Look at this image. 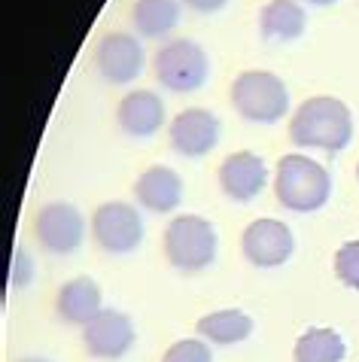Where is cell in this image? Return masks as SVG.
I'll use <instances>...</instances> for the list:
<instances>
[{
    "label": "cell",
    "mask_w": 359,
    "mask_h": 362,
    "mask_svg": "<svg viewBox=\"0 0 359 362\" xmlns=\"http://www.w3.org/2000/svg\"><path fill=\"white\" fill-rule=\"evenodd\" d=\"M289 137L295 146H317L326 153H341L353 137V116L338 98L317 95L295 110L289 122Z\"/></svg>",
    "instance_id": "1"
},
{
    "label": "cell",
    "mask_w": 359,
    "mask_h": 362,
    "mask_svg": "<svg viewBox=\"0 0 359 362\" xmlns=\"http://www.w3.org/2000/svg\"><path fill=\"white\" fill-rule=\"evenodd\" d=\"M329 192H332V180H329V170L320 162L302 153L283 156L277 162L274 195L286 210H295V214L320 210L329 201Z\"/></svg>",
    "instance_id": "2"
},
{
    "label": "cell",
    "mask_w": 359,
    "mask_h": 362,
    "mask_svg": "<svg viewBox=\"0 0 359 362\" xmlns=\"http://www.w3.org/2000/svg\"><path fill=\"white\" fill-rule=\"evenodd\" d=\"M232 104L250 122L271 125L283 119L289 110V92L281 76L268 74V70H247L232 86Z\"/></svg>",
    "instance_id": "3"
},
{
    "label": "cell",
    "mask_w": 359,
    "mask_h": 362,
    "mask_svg": "<svg viewBox=\"0 0 359 362\" xmlns=\"http://www.w3.org/2000/svg\"><path fill=\"white\" fill-rule=\"evenodd\" d=\"M165 253L180 271H201L216 259V228L201 216H177L165 231Z\"/></svg>",
    "instance_id": "4"
},
{
    "label": "cell",
    "mask_w": 359,
    "mask_h": 362,
    "mask_svg": "<svg viewBox=\"0 0 359 362\" xmlns=\"http://www.w3.org/2000/svg\"><path fill=\"white\" fill-rule=\"evenodd\" d=\"M155 76L171 92H195L207 83L211 62L192 40H171L155 52Z\"/></svg>",
    "instance_id": "5"
},
{
    "label": "cell",
    "mask_w": 359,
    "mask_h": 362,
    "mask_svg": "<svg viewBox=\"0 0 359 362\" xmlns=\"http://www.w3.org/2000/svg\"><path fill=\"white\" fill-rule=\"evenodd\" d=\"M92 235L107 253H131L143 240V219L125 201L101 204L92 216Z\"/></svg>",
    "instance_id": "6"
},
{
    "label": "cell",
    "mask_w": 359,
    "mask_h": 362,
    "mask_svg": "<svg viewBox=\"0 0 359 362\" xmlns=\"http://www.w3.org/2000/svg\"><path fill=\"white\" fill-rule=\"evenodd\" d=\"M241 247H244V256L253 265L274 268V265H283L293 256L295 240L289 226H283L281 219H256L253 226H247Z\"/></svg>",
    "instance_id": "7"
},
{
    "label": "cell",
    "mask_w": 359,
    "mask_h": 362,
    "mask_svg": "<svg viewBox=\"0 0 359 362\" xmlns=\"http://www.w3.org/2000/svg\"><path fill=\"white\" fill-rule=\"evenodd\" d=\"M37 238L49 253H73L86 238V219L73 204H46L37 214Z\"/></svg>",
    "instance_id": "8"
},
{
    "label": "cell",
    "mask_w": 359,
    "mask_h": 362,
    "mask_svg": "<svg viewBox=\"0 0 359 362\" xmlns=\"http://www.w3.org/2000/svg\"><path fill=\"white\" fill-rule=\"evenodd\" d=\"M143 62H146V55H143L141 40L131 34H122V31L107 34L98 43V52H95V64L104 74V79L119 83V86L141 76Z\"/></svg>",
    "instance_id": "9"
},
{
    "label": "cell",
    "mask_w": 359,
    "mask_h": 362,
    "mask_svg": "<svg viewBox=\"0 0 359 362\" xmlns=\"http://www.w3.org/2000/svg\"><path fill=\"white\" fill-rule=\"evenodd\" d=\"M83 344L95 359H119L134 344V326L119 310H101L83 329Z\"/></svg>",
    "instance_id": "10"
},
{
    "label": "cell",
    "mask_w": 359,
    "mask_h": 362,
    "mask_svg": "<svg viewBox=\"0 0 359 362\" xmlns=\"http://www.w3.org/2000/svg\"><path fill=\"white\" fill-rule=\"evenodd\" d=\"M219 140V119L207 110H183L171 122V146L180 156H207Z\"/></svg>",
    "instance_id": "11"
},
{
    "label": "cell",
    "mask_w": 359,
    "mask_h": 362,
    "mask_svg": "<svg viewBox=\"0 0 359 362\" xmlns=\"http://www.w3.org/2000/svg\"><path fill=\"white\" fill-rule=\"evenodd\" d=\"M268 180V170H265V162L253 153H235L228 156L223 168H219V186L223 192L235 201H250L262 192Z\"/></svg>",
    "instance_id": "12"
},
{
    "label": "cell",
    "mask_w": 359,
    "mask_h": 362,
    "mask_svg": "<svg viewBox=\"0 0 359 362\" xmlns=\"http://www.w3.org/2000/svg\"><path fill=\"white\" fill-rule=\"evenodd\" d=\"M119 125L122 132H128L131 137H149L155 134L165 122V104L162 98L149 88H141V92H131L119 100Z\"/></svg>",
    "instance_id": "13"
},
{
    "label": "cell",
    "mask_w": 359,
    "mask_h": 362,
    "mask_svg": "<svg viewBox=\"0 0 359 362\" xmlns=\"http://www.w3.org/2000/svg\"><path fill=\"white\" fill-rule=\"evenodd\" d=\"M134 195L146 210H153V214H171L180 201H183V180H180L177 170L165 168V165L149 168L141 174V180H137Z\"/></svg>",
    "instance_id": "14"
},
{
    "label": "cell",
    "mask_w": 359,
    "mask_h": 362,
    "mask_svg": "<svg viewBox=\"0 0 359 362\" xmlns=\"http://www.w3.org/2000/svg\"><path fill=\"white\" fill-rule=\"evenodd\" d=\"M58 314H61L67 323H79L88 326L92 320L101 314V286L88 277H76L71 284H64L58 289Z\"/></svg>",
    "instance_id": "15"
},
{
    "label": "cell",
    "mask_w": 359,
    "mask_h": 362,
    "mask_svg": "<svg viewBox=\"0 0 359 362\" xmlns=\"http://www.w3.org/2000/svg\"><path fill=\"white\" fill-rule=\"evenodd\" d=\"M305 9L295 0H268L259 13V28L268 40H295L305 34Z\"/></svg>",
    "instance_id": "16"
},
{
    "label": "cell",
    "mask_w": 359,
    "mask_h": 362,
    "mask_svg": "<svg viewBox=\"0 0 359 362\" xmlns=\"http://www.w3.org/2000/svg\"><path fill=\"white\" fill-rule=\"evenodd\" d=\"M198 332L213 344H237L253 332V320L244 310H213L198 320Z\"/></svg>",
    "instance_id": "17"
},
{
    "label": "cell",
    "mask_w": 359,
    "mask_h": 362,
    "mask_svg": "<svg viewBox=\"0 0 359 362\" xmlns=\"http://www.w3.org/2000/svg\"><path fill=\"white\" fill-rule=\"evenodd\" d=\"M180 22V0H137L134 28L143 37H165Z\"/></svg>",
    "instance_id": "18"
},
{
    "label": "cell",
    "mask_w": 359,
    "mask_h": 362,
    "mask_svg": "<svg viewBox=\"0 0 359 362\" xmlns=\"http://www.w3.org/2000/svg\"><path fill=\"white\" fill-rule=\"evenodd\" d=\"M344 341L332 329H307L295 341V362H341Z\"/></svg>",
    "instance_id": "19"
},
{
    "label": "cell",
    "mask_w": 359,
    "mask_h": 362,
    "mask_svg": "<svg viewBox=\"0 0 359 362\" xmlns=\"http://www.w3.org/2000/svg\"><path fill=\"white\" fill-rule=\"evenodd\" d=\"M335 274L344 280L347 286L359 289V240H347L335 253Z\"/></svg>",
    "instance_id": "20"
},
{
    "label": "cell",
    "mask_w": 359,
    "mask_h": 362,
    "mask_svg": "<svg viewBox=\"0 0 359 362\" xmlns=\"http://www.w3.org/2000/svg\"><path fill=\"white\" fill-rule=\"evenodd\" d=\"M162 362H213L211 356V347L204 344V341H177L165 350Z\"/></svg>",
    "instance_id": "21"
},
{
    "label": "cell",
    "mask_w": 359,
    "mask_h": 362,
    "mask_svg": "<svg viewBox=\"0 0 359 362\" xmlns=\"http://www.w3.org/2000/svg\"><path fill=\"white\" fill-rule=\"evenodd\" d=\"M31 274H34L31 256H28L25 250H16V256H13V284L16 286H25L28 280H31Z\"/></svg>",
    "instance_id": "22"
},
{
    "label": "cell",
    "mask_w": 359,
    "mask_h": 362,
    "mask_svg": "<svg viewBox=\"0 0 359 362\" xmlns=\"http://www.w3.org/2000/svg\"><path fill=\"white\" fill-rule=\"evenodd\" d=\"M180 4H186L189 9H195V13H216V9H223L228 0H180Z\"/></svg>",
    "instance_id": "23"
},
{
    "label": "cell",
    "mask_w": 359,
    "mask_h": 362,
    "mask_svg": "<svg viewBox=\"0 0 359 362\" xmlns=\"http://www.w3.org/2000/svg\"><path fill=\"white\" fill-rule=\"evenodd\" d=\"M307 4H314V6H329V4H335V0H307Z\"/></svg>",
    "instance_id": "24"
},
{
    "label": "cell",
    "mask_w": 359,
    "mask_h": 362,
    "mask_svg": "<svg viewBox=\"0 0 359 362\" xmlns=\"http://www.w3.org/2000/svg\"><path fill=\"white\" fill-rule=\"evenodd\" d=\"M22 362H46V359H22Z\"/></svg>",
    "instance_id": "25"
}]
</instances>
